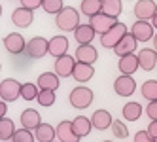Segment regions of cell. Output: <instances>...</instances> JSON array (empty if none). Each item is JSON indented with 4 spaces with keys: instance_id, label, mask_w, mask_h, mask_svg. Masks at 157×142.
Wrapping results in <instances>:
<instances>
[{
    "instance_id": "cell-1",
    "label": "cell",
    "mask_w": 157,
    "mask_h": 142,
    "mask_svg": "<svg viewBox=\"0 0 157 142\" xmlns=\"http://www.w3.org/2000/svg\"><path fill=\"white\" fill-rule=\"evenodd\" d=\"M55 23H57V27L61 30H64V32H74L78 27H80V12H78L76 8H72V6H66L57 13Z\"/></svg>"
},
{
    "instance_id": "cell-2",
    "label": "cell",
    "mask_w": 157,
    "mask_h": 142,
    "mask_svg": "<svg viewBox=\"0 0 157 142\" xmlns=\"http://www.w3.org/2000/svg\"><path fill=\"white\" fill-rule=\"evenodd\" d=\"M93 99H95L93 91L89 89V87H82V85L74 87V89L70 91V97H68L70 104L74 108H78V110H85V108H89L91 102H93Z\"/></svg>"
},
{
    "instance_id": "cell-3",
    "label": "cell",
    "mask_w": 157,
    "mask_h": 142,
    "mask_svg": "<svg viewBox=\"0 0 157 142\" xmlns=\"http://www.w3.org/2000/svg\"><path fill=\"white\" fill-rule=\"evenodd\" d=\"M127 34V25H123V23H117L112 27L106 34L100 36V44H102V48H108V49H114L117 44L123 40V36Z\"/></svg>"
},
{
    "instance_id": "cell-4",
    "label": "cell",
    "mask_w": 157,
    "mask_h": 142,
    "mask_svg": "<svg viewBox=\"0 0 157 142\" xmlns=\"http://www.w3.org/2000/svg\"><path fill=\"white\" fill-rule=\"evenodd\" d=\"M21 97V83L13 78H6L0 83V99L4 102H13Z\"/></svg>"
},
{
    "instance_id": "cell-5",
    "label": "cell",
    "mask_w": 157,
    "mask_h": 142,
    "mask_svg": "<svg viewBox=\"0 0 157 142\" xmlns=\"http://www.w3.org/2000/svg\"><path fill=\"white\" fill-rule=\"evenodd\" d=\"M25 51L32 59H42L49 51V40L42 38V36H34L30 42H27V49Z\"/></svg>"
},
{
    "instance_id": "cell-6",
    "label": "cell",
    "mask_w": 157,
    "mask_h": 142,
    "mask_svg": "<svg viewBox=\"0 0 157 142\" xmlns=\"http://www.w3.org/2000/svg\"><path fill=\"white\" fill-rule=\"evenodd\" d=\"M155 13H157V4L153 0H138V2L134 4L136 21H151Z\"/></svg>"
},
{
    "instance_id": "cell-7",
    "label": "cell",
    "mask_w": 157,
    "mask_h": 142,
    "mask_svg": "<svg viewBox=\"0 0 157 142\" xmlns=\"http://www.w3.org/2000/svg\"><path fill=\"white\" fill-rule=\"evenodd\" d=\"M2 42H4L6 51L12 53V55H19V53H23L27 49V40L21 36L19 32H10Z\"/></svg>"
},
{
    "instance_id": "cell-8",
    "label": "cell",
    "mask_w": 157,
    "mask_h": 142,
    "mask_svg": "<svg viewBox=\"0 0 157 142\" xmlns=\"http://www.w3.org/2000/svg\"><path fill=\"white\" fill-rule=\"evenodd\" d=\"M153 27L150 21H136L132 27H131V36L136 40V42H148L153 40Z\"/></svg>"
},
{
    "instance_id": "cell-9",
    "label": "cell",
    "mask_w": 157,
    "mask_h": 142,
    "mask_svg": "<svg viewBox=\"0 0 157 142\" xmlns=\"http://www.w3.org/2000/svg\"><path fill=\"white\" fill-rule=\"evenodd\" d=\"M114 91L119 97H131L134 91H136V82H134L132 76H119L114 82Z\"/></svg>"
},
{
    "instance_id": "cell-10",
    "label": "cell",
    "mask_w": 157,
    "mask_h": 142,
    "mask_svg": "<svg viewBox=\"0 0 157 142\" xmlns=\"http://www.w3.org/2000/svg\"><path fill=\"white\" fill-rule=\"evenodd\" d=\"M74 67H76V59L70 57L68 53L59 59H55V74L59 78H70L72 72H74Z\"/></svg>"
},
{
    "instance_id": "cell-11",
    "label": "cell",
    "mask_w": 157,
    "mask_h": 142,
    "mask_svg": "<svg viewBox=\"0 0 157 142\" xmlns=\"http://www.w3.org/2000/svg\"><path fill=\"white\" fill-rule=\"evenodd\" d=\"M136 57H138L140 68L146 70V72H151L157 67V51L153 48H144V49H140L136 53Z\"/></svg>"
},
{
    "instance_id": "cell-12",
    "label": "cell",
    "mask_w": 157,
    "mask_h": 142,
    "mask_svg": "<svg viewBox=\"0 0 157 142\" xmlns=\"http://www.w3.org/2000/svg\"><path fill=\"white\" fill-rule=\"evenodd\" d=\"M117 23V21L114 19V17H108V15H104V13H97L95 17H91V21H89V25L93 27V30L97 32V34H106V32L112 29Z\"/></svg>"
},
{
    "instance_id": "cell-13",
    "label": "cell",
    "mask_w": 157,
    "mask_h": 142,
    "mask_svg": "<svg viewBox=\"0 0 157 142\" xmlns=\"http://www.w3.org/2000/svg\"><path fill=\"white\" fill-rule=\"evenodd\" d=\"M21 127L27 131H36L42 125V116L34 110V108H27V110L21 112Z\"/></svg>"
},
{
    "instance_id": "cell-14",
    "label": "cell",
    "mask_w": 157,
    "mask_h": 142,
    "mask_svg": "<svg viewBox=\"0 0 157 142\" xmlns=\"http://www.w3.org/2000/svg\"><path fill=\"white\" fill-rule=\"evenodd\" d=\"M136 46H138V42L131 36V32H127V34L123 36V40L114 48V53H116L119 59L121 57H127V55H132V53L136 51Z\"/></svg>"
},
{
    "instance_id": "cell-15",
    "label": "cell",
    "mask_w": 157,
    "mask_h": 142,
    "mask_svg": "<svg viewBox=\"0 0 157 142\" xmlns=\"http://www.w3.org/2000/svg\"><path fill=\"white\" fill-rule=\"evenodd\" d=\"M95 36H97V32L93 30V27L89 23H80V27L74 30V38L80 46H91Z\"/></svg>"
},
{
    "instance_id": "cell-16",
    "label": "cell",
    "mask_w": 157,
    "mask_h": 142,
    "mask_svg": "<svg viewBox=\"0 0 157 142\" xmlns=\"http://www.w3.org/2000/svg\"><path fill=\"white\" fill-rule=\"evenodd\" d=\"M89 119H91L93 129H97V131H106V129L112 127V123H114L112 114H110L108 110H95L93 116L89 117Z\"/></svg>"
},
{
    "instance_id": "cell-17",
    "label": "cell",
    "mask_w": 157,
    "mask_h": 142,
    "mask_svg": "<svg viewBox=\"0 0 157 142\" xmlns=\"http://www.w3.org/2000/svg\"><path fill=\"white\" fill-rule=\"evenodd\" d=\"M76 63H83V64H93L98 59V51L93 46H78L76 53H74Z\"/></svg>"
},
{
    "instance_id": "cell-18",
    "label": "cell",
    "mask_w": 157,
    "mask_h": 142,
    "mask_svg": "<svg viewBox=\"0 0 157 142\" xmlns=\"http://www.w3.org/2000/svg\"><path fill=\"white\" fill-rule=\"evenodd\" d=\"M32 19H34V13L21 6L17 10H13V13H12V23L19 29H29L32 25Z\"/></svg>"
},
{
    "instance_id": "cell-19",
    "label": "cell",
    "mask_w": 157,
    "mask_h": 142,
    "mask_svg": "<svg viewBox=\"0 0 157 142\" xmlns=\"http://www.w3.org/2000/svg\"><path fill=\"white\" fill-rule=\"evenodd\" d=\"M49 55L51 57H63L68 53V38L66 36H53L49 40Z\"/></svg>"
},
{
    "instance_id": "cell-20",
    "label": "cell",
    "mask_w": 157,
    "mask_h": 142,
    "mask_svg": "<svg viewBox=\"0 0 157 142\" xmlns=\"http://www.w3.org/2000/svg\"><path fill=\"white\" fill-rule=\"evenodd\" d=\"M117 68H119V72H121L123 76H132L134 72L140 68L136 53H132V55H127V57H121L119 63H117Z\"/></svg>"
},
{
    "instance_id": "cell-21",
    "label": "cell",
    "mask_w": 157,
    "mask_h": 142,
    "mask_svg": "<svg viewBox=\"0 0 157 142\" xmlns=\"http://www.w3.org/2000/svg\"><path fill=\"white\" fill-rule=\"evenodd\" d=\"M55 133H57L59 142H78V140H80L76 136L74 129H72V121H66V119L55 127Z\"/></svg>"
},
{
    "instance_id": "cell-22",
    "label": "cell",
    "mask_w": 157,
    "mask_h": 142,
    "mask_svg": "<svg viewBox=\"0 0 157 142\" xmlns=\"http://www.w3.org/2000/svg\"><path fill=\"white\" fill-rule=\"evenodd\" d=\"M95 76V68L93 64H83V63H76L74 67V72H72V78L78 82V83H85L89 82Z\"/></svg>"
},
{
    "instance_id": "cell-23",
    "label": "cell",
    "mask_w": 157,
    "mask_h": 142,
    "mask_svg": "<svg viewBox=\"0 0 157 142\" xmlns=\"http://www.w3.org/2000/svg\"><path fill=\"white\" fill-rule=\"evenodd\" d=\"M38 87L40 91H55L59 87V76L55 72H44L38 76Z\"/></svg>"
},
{
    "instance_id": "cell-24",
    "label": "cell",
    "mask_w": 157,
    "mask_h": 142,
    "mask_svg": "<svg viewBox=\"0 0 157 142\" xmlns=\"http://www.w3.org/2000/svg\"><path fill=\"white\" fill-rule=\"evenodd\" d=\"M72 129H74V133H76V136H78V138L87 136L89 133H91V129H93L91 119L85 117V116H78V117H74V119H72Z\"/></svg>"
},
{
    "instance_id": "cell-25",
    "label": "cell",
    "mask_w": 157,
    "mask_h": 142,
    "mask_svg": "<svg viewBox=\"0 0 157 142\" xmlns=\"http://www.w3.org/2000/svg\"><path fill=\"white\" fill-rule=\"evenodd\" d=\"M55 136H57V133H55V127L49 125V123H42L36 131H34V138L38 142H55Z\"/></svg>"
},
{
    "instance_id": "cell-26",
    "label": "cell",
    "mask_w": 157,
    "mask_h": 142,
    "mask_svg": "<svg viewBox=\"0 0 157 142\" xmlns=\"http://www.w3.org/2000/svg\"><path fill=\"white\" fill-rule=\"evenodd\" d=\"M121 8H123L121 0H102V10H100V13L117 19L119 13H121Z\"/></svg>"
},
{
    "instance_id": "cell-27",
    "label": "cell",
    "mask_w": 157,
    "mask_h": 142,
    "mask_svg": "<svg viewBox=\"0 0 157 142\" xmlns=\"http://www.w3.org/2000/svg\"><path fill=\"white\" fill-rule=\"evenodd\" d=\"M121 112H123V117H125L127 121H136L142 116V104L140 102H127Z\"/></svg>"
},
{
    "instance_id": "cell-28",
    "label": "cell",
    "mask_w": 157,
    "mask_h": 142,
    "mask_svg": "<svg viewBox=\"0 0 157 142\" xmlns=\"http://www.w3.org/2000/svg\"><path fill=\"white\" fill-rule=\"evenodd\" d=\"M100 10H102V0H82V13L89 19L100 13Z\"/></svg>"
},
{
    "instance_id": "cell-29",
    "label": "cell",
    "mask_w": 157,
    "mask_h": 142,
    "mask_svg": "<svg viewBox=\"0 0 157 142\" xmlns=\"http://www.w3.org/2000/svg\"><path fill=\"white\" fill-rule=\"evenodd\" d=\"M140 91H142V97L148 102H157V80L144 82L142 87H140Z\"/></svg>"
},
{
    "instance_id": "cell-30",
    "label": "cell",
    "mask_w": 157,
    "mask_h": 142,
    "mask_svg": "<svg viewBox=\"0 0 157 142\" xmlns=\"http://www.w3.org/2000/svg\"><path fill=\"white\" fill-rule=\"evenodd\" d=\"M15 131L17 129H15V123L12 121V119H8V117L0 119V140H2V142L12 140V136H13Z\"/></svg>"
},
{
    "instance_id": "cell-31",
    "label": "cell",
    "mask_w": 157,
    "mask_h": 142,
    "mask_svg": "<svg viewBox=\"0 0 157 142\" xmlns=\"http://www.w3.org/2000/svg\"><path fill=\"white\" fill-rule=\"evenodd\" d=\"M40 89L36 87V83H32V82H27V83H21V99H25V101H34L36 97H38Z\"/></svg>"
},
{
    "instance_id": "cell-32",
    "label": "cell",
    "mask_w": 157,
    "mask_h": 142,
    "mask_svg": "<svg viewBox=\"0 0 157 142\" xmlns=\"http://www.w3.org/2000/svg\"><path fill=\"white\" fill-rule=\"evenodd\" d=\"M36 138H34V133L32 131H27V129H17L15 133H13V136H12V142H34Z\"/></svg>"
},
{
    "instance_id": "cell-33",
    "label": "cell",
    "mask_w": 157,
    "mask_h": 142,
    "mask_svg": "<svg viewBox=\"0 0 157 142\" xmlns=\"http://www.w3.org/2000/svg\"><path fill=\"white\" fill-rule=\"evenodd\" d=\"M42 8H44V12H48V13H55V15H57L64 6H63L61 0H42Z\"/></svg>"
},
{
    "instance_id": "cell-34",
    "label": "cell",
    "mask_w": 157,
    "mask_h": 142,
    "mask_svg": "<svg viewBox=\"0 0 157 142\" xmlns=\"http://www.w3.org/2000/svg\"><path fill=\"white\" fill-rule=\"evenodd\" d=\"M112 133H114L116 138H127L129 136V129H127V125L123 123V121L116 119V121L112 123Z\"/></svg>"
},
{
    "instance_id": "cell-35",
    "label": "cell",
    "mask_w": 157,
    "mask_h": 142,
    "mask_svg": "<svg viewBox=\"0 0 157 142\" xmlns=\"http://www.w3.org/2000/svg\"><path fill=\"white\" fill-rule=\"evenodd\" d=\"M36 101L40 106H53L55 104V91H40Z\"/></svg>"
},
{
    "instance_id": "cell-36",
    "label": "cell",
    "mask_w": 157,
    "mask_h": 142,
    "mask_svg": "<svg viewBox=\"0 0 157 142\" xmlns=\"http://www.w3.org/2000/svg\"><path fill=\"white\" fill-rule=\"evenodd\" d=\"M40 6H42V0H23V2H21V8L29 10V12H34Z\"/></svg>"
},
{
    "instance_id": "cell-37",
    "label": "cell",
    "mask_w": 157,
    "mask_h": 142,
    "mask_svg": "<svg viewBox=\"0 0 157 142\" xmlns=\"http://www.w3.org/2000/svg\"><path fill=\"white\" fill-rule=\"evenodd\" d=\"M146 116H148L151 121H157V102H148V106H146Z\"/></svg>"
},
{
    "instance_id": "cell-38",
    "label": "cell",
    "mask_w": 157,
    "mask_h": 142,
    "mask_svg": "<svg viewBox=\"0 0 157 142\" xmlns=\"http://www.w3.org/2000/svg\"><path fill=\"white\" fill-rule=\"evenodd\" d=\"M134 142H155V140L148 135V131H138L134 135Z\"/></svg>"
},
{
    "instance_id": "cell-39",
    "label": "cell",
    "mask_w": 157,
    "mask_h": 142,
    "mask_svg": "<svg viewBox=\"0 0 157 142\" xmlns=\"http://www.w3.org/2000/svg\"><path fill=\"white\" fill-rule=\"evenodd\" d=\"M146 131H148V135H150L153 140H157V121H151V123L148 125V129H146Z\"/></svg>"
},
{
    "instance_id": "cell-40",
    "label": "cell",
    "mask_w": 157,
    "mask_h": 142,
    "mask_svg": "<svg viewBox=\"0 0 157 142\" xmlns=\"http://www.w3.org/2000/svg\"><path fill=\"white\" fill-rule=\"evenodd\" d=\"M6 112H8V104L4 101H0V119L6 117Z\"/></svg>"
},
{
    "instance_id": "cell-41",
    "label": "cell",
    "mask_w": 157,
    "mask_h": 142,
    "mask_svg": "<svg viewBox=\"0 0 157 142\" xmlns=\"http://www.w3.org/2000/svg\"><path fill=\"white\" fill-rule=\"evenodd\" d=\"M150 23H151V27H153V29H157V13L153 15V19L150 21Z\"/></svg>"
},
{
    "instance_id": "cell-42",
    "label": "cell",
    "mask_w": 157,
    "mask_h": 142,
    "mask_svg": "<svg viewBox=\"0 0 157 142\" xmlns=\"http://www.w3.org/2000/svg\"><path fill=\"white\" fill-rule=\"evenodd\" d=\"M151 44H153V49L157 51V34H153V42Z\"/></svg>"
},
{
    "instance_id": "cell-43",
    "label": "cell",
    "mask_w": 157,
    "mask_h": 142,
    "mask_svg": "<svg viewBox=\"0 0 157 142\" xmlns=\"http://www.w3.org/2000/svg\"><path fill=\"white\" fill-rule=\"evenodd\" d=\"M0 15H2V4H0Z\"/></svg>"
},
{
    "instance_id": "cell-44",
    "label": "cell",
    "mask_w": 157,
    "mask_h": 142,
    "mask_svg": "<svg viewBox=\"0 0 157 142\" xmlns=\"http://www.w3.org/2000/svg\"><path fill=\"white\" fill-rule=\"evenodd\" d=\"M104 142H112V140H104Z\"/></svg>"
},
{
    "instance_id": "cell-45",
    "label": "cell",
    "mask_w": 157,
    "mask_h": 142,
    "mask_svg": "<svg viewBox=\"0 0 157 142\" xmlns=\"http://www.w3.org/2000/svg\"><path fill=\"white\" fill-rule=\"evenodd\" d=\"M0 70H2V64H0Z\"/></svg>"
},
{
    "instance_id": "cell-46",
    "label": "cell",
    "mask_w": 157,
    "mask_h": 142,
    "mask_svg": "<svg viewBox=\"0 0 157 142\" xmlns=\"http://www.w3.org/2000/svg\"><path fill=\"white\" fill-rule=\"evenodd\" d=\"M155 142H157V140H155Z\"/></svg>"
}]
</instances>
